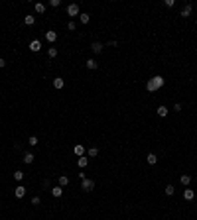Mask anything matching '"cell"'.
Segmentation results:
<instances>
[{"mask_svg":"<svg viewBox=\"0 0 197 220\" xmlns=\"http://www.w3.org/2000/svg\"><path fill=\"white\" fill-rule=\"evenodd\" d=\"M81 189H83V191H85V193H91L93 189H95V181H93V179H83V181H81Z\"/></svg>","mask_w":197,"mask_h":220,"instance_id":"1","label":"cell"},{"mask_svg":"<svg viewBox=\"0 0 197 220\" xmlns=\"http://www.w3.org/2000/svg\"><path fill=\"white\" fill-rule=\"evenodd\" d=\"M150 83L154 84V87H156V89H162V87H164V79H162V75H156V77H152L150 79Z\"/></svg>","mask_w":197,"mask_h":220,"instance_id":"2","label":"cell"},{"mask_svg":"<svg viewBox=\"0 0 197 220\" xmlns=\"http://www.w3.org/2000/svg\"><path fill=\"white\" fill-rule=\"evenodd\" d=\"M39 49H41V41H39V39H32V41H30V51L38 53Z\"/></svg>","mask_w":197,"mask_h":220,"instance_id":"3","label":"cell"},{"mask_svg":"<svg viewBox=\"0 0 197 220\" xmlns=\"http://www.w3.org/2000/svg\"><path fill=\"white\" fill-rule=\"evenodd\" d=\"M67 16H79V6L77 4H69V6H67Z\"/></svg>","mask_w":197,"mask_h":220,"instance_id":"4","label":"cell"},{"mask_svg":"<svg viewBox=\"0 0 197 220\" xmlns=\"http://www.w3.org/2000/svg\"><path fill=\"white\" fill-rule=\"evenodd\" d=\"M14 194H16V199H24V197H26V187L18 185V187L14 189Z\"/></svg>","mask_w":197,"mask_h":220,"instance_id":"5","label":"cell"},{"mask_svg":"<svg viewBox=\"0 0 197 220\" xmlns=\"http://www.w3.org/2000/svg\"><path fill=\"white\" fill-rule=\"evenodd\" d=\"M191 12H193L191 4H185V6L181 8V14H179V16H181V18H189V16H191Z\"/></svg>","mask_w":197,"mask_h":220,"instance_id":"6","label":"cell"},{"mask_svg":"<svg viewBox=\"0 0 197 220\" xmlns=\"http://www.w3.org/2000/svg\"><path fill=\"white\" fill-rule=\"evenodd\" d=\"M91 51L93 53H101L103 51V43H101V41H93L91 43Z\"/></svg>","mask_w":197,"mask_h":220,"instance_id":"7","label":"cell"},{"mask_svg":"<svg viewBox=\"0 0 197 220\" xmlns=\"http://www.w3.org/2000/svg\"><path fill=\"white\" fill-rule=\"evenodd\" d=\"M46 39L49 43H53V41H57V33L53 32V30H49V32H46Z\"/></svg>","mask_w":197,"mask_h":220,"instance_id":"8","label":"cell"},{"mask_svg":"<svg viewBox=\"0 0 197 220\" xmlns=\"http://www.w3.org/2000/svg\"><path fill=\"white\" fill-rule=\"evenodd\" d=\"M183 199H185V201H193V199H195L193 189H185V191H183Z\"/></svg>","mask_w":197,"mask_h":220,"instance_id":"9","label":"cell"},{"mask_svg":"<svg viewBox=\"0 0 197 220\" xmlns=\"http://www.w3.org/2000/svg\"><path fill=\"white\" fill-rule=\"evenodd\" d=\"M77 165H79V167H81V169H85L87 165H89V157L81 155V157H79V159H77Z\"/></svg>","mask_w":197,"mask_h":220,"instance_id":"10","label":"cell"},{"mask_svg":"<svg viewBox=\"0 0 197 220\" xmlns=\"http://www.w3.org/2000/svg\"><path fill=\"white\" fill-rule=\"evenodd\" d=\"M22 159H24V163H28V165H32V163H34V153H32V151H26Z\"/></svg>","mask_w":197,"mask_h":220,"instance_id":"11","label":"cell"},{"mask_svg":"<svg viewBox=\"0 0 197 220\" xmlns=\"http://www.w3.org/2000/svg\"><path fill=\"white\" fill-rule=\"evenodd\" d=\"M156 112H158V116L164 118V116H168V112H170V110H168V106H164V104H162V106H158Z\"/></svg>","mask_w":197,"mask_h":220,"instance_id":"12","label":"cell"},{"mask_svg":"<svg viewBox=\"0 0 197 220\" xmlns=\"http://www.w3.org/2000/svg\"><path fill=\"white\" fill-rule=\"evenodd\" d=\"M73 151H75V155H85V148H83V145H81V143H77V145H75V148H73Z\"/></svg>","mask_w":197,"mask_h":220,"instance_id":"13","label":"cell"},{"mask_svg":"<svg viewBox=\"0 0 197 220\" xmlns=\"http://www.w3.org/2000/svg\"><path fill=\"white\" fill-rule=\"evenodd\" d=\"M146 161L150 163V165H156L158 163V155L156 153H148V155H146Z\"/></svg>","mask_w":197,"mask_h":220,"instance_id":"14","label":"cell"},{"mask_svg":"<svg viewBox=\"0 0 197 220\" xmlns=\"http://www.w3.org/2000/svg\"><path fill=\"white\" fill-rule=\"evenodd\" d=\"M51 194L55 197V199H59V197L63 194V187H59V185H57V187H53L51 189Z\"/></svg>","mask_w":197,"mask_h":220,"instance_id":"15","label":"cell"},{"mask_svg":"<svg viewBox=\"0 0 197 220\" xmlns=\"http://www.w3.org/2000/svg\"><path fill=\"white\" fill-rule=\"evenodd\" d=\"M87 69H91V71H95V69H98V63L95 61V59H87Z\"/></svg>","mask_w":197,"mask_h":220,"instance_id":"16","label":"cell"},{"mask_svg":"<svg viewBox=\"0 0 197 220\" xmlns=\"http://www.w3.org/2000/svg\"><path fill=\"white\" fill-rule=\"evenodd\" d=\"M24 24H26V26H34V24H36V16L28 14L26 18H24Z\"/></svg>","mask_w":197,"mask_h":220,"instance_id":"17","label":"cell"},{"mask_svg":"<svg viewBox=\"0 0 197 220\" xmlns=\"http://www.w3.org/2000/svg\"><path fill=\"white\" fill-rule=\"evenodd\" d=\"M63 84H65V81H63L61 77L53 79V87H55V89H63Z\"/></svg>","mask_w":197,"mask_h":220,"instance_id":"18","label":"cell"},{"mask_svg":"<svg viewBox=\"0 0 197 220\" xmlns=\"http://www.w3.org/2000/svg\"><path fill=\"white\" fill-rule=\"evenodd\" d=\"M69 185V177L67 175H59V187H65Z\"/></svg>","mask_w":197,"mask_h":220,"instance_id":"19","label":"cell"},{"mask_svg":"<svg viewBox=\"0 0 197 220\" xmlns=\"http://www.w3.org/2000/svg\"><path fill=\"white\" fill-rule=\"evenodd\" d=\"M79 20H81V24H89V22H91V16H89V14H79Z\"/></svg>","mask_w":197,"mask_h":220,"instance_id":"20","label":"cell"},{"mask_svg":"<svg viewBox=\"0 0 197 220\" xmlns=\"http://www.w3.org/2000/svg\"><path fill=\"white\" fill-rule=\"evenodd\" d=\"M179 181H181V185L187 187V185L191 183V177H189V175H181V177H179Z\"/></svg>","mask_w":197,"mask_h":220,"instance_id":"21","label":"cell"},{"mask_svg":"<svg viewBox=\"0 0 197 220\" xmlns=\"http://www.w3.org/2000/svg\"><path fill=\"white\" fill-rule=\"evenodd\" d=\"M36 12H38V14H44V12H46V4L38 2V4H36Z\"/></svg>","mask_w":197,"mask_h":220,"instance_id":"22","label":"cell"},{"mask_svg":"<svg viewBox=\"0 0 197 220\" xmlns=\"http://www.w3.org/2000/svg\"><path fill=\"white\" fill-rule=\"evenodd\" d=\"M47 55H49V59H55L57 57V49H55V47H49V49H47Z\"/></svg>","mask_w":197,"mask_h":220,"instance_id":"23","label":"cell"},{"mask_svg":"<svg viewBox=\"0 0 197 220\" xmlns=\"http://www.w3.org/2000/svg\"><path fill=\"white\" fill-rule=\"evenodd\" d=\"M173 193H176V187H173V185H166V194H170L171 197Z\"/></svg>","mask_w":197,"mask_h":220,"instance_id":"24","label":"cell"},{"mask_svg":"<svg viewBox=\"0 0 197 220\" xmlns=\"http://www.w3.org/2000/svg\"><path fill=\"white\" fill-rule=\"evenodd\" d=\"M87 153H89V157H97V155H98V149H97V148H89V151H87Z\"/></svg>","mask_w":197,"mask_h":220,"instance_id":"25","label":"cell"},{"mask_svg":"<svg viewBox=\"0 0 197 220\" xmlns=\"http://www.w3.org/2000/svg\"><path fill=\"white\" fill-rule=\"evenodd\" d=\"M28 143H30L32 148H34V145H38V138H36V136H30V138H28Z\"/></svg>","mask_w":197,"mask_h":220,"instance_id":"26","label":"cell"},{"mask_svg":"<svg viewBox=\"0 0 197 220\" xmlns=\"http://www.w3.org/2000/svg\"><path fill=\"white\" fill-rule=\"evenodd\" d=\"M14 179H16V181H22V179H24V173H22V171H16V173H14Z\"/></svg>","mask_w":197,"mask_h":220,"instance_id":"27","label":"cell"},{"mask_svg":"<svg viewBox=\"0 0 197 220\" xmlns=\"http://www.w3.org/2000/svg\"><path fill=\"white\" fill-rule=\"evenodd\" d=\"M146 89H148V91H150V92H156V91H158V89H156V87H154V84L150 83V81L146 83Z\"/></svg>","mask_w":197,"mask_h":220,"instance_id":"28","label":"cell"},{"mask_svg":"<svg viewBox=\"0 0 197 220\" xmlns=\"http://www.w3.org/2000/svg\"><path fill=\"white\" fill-rule=\"evenodd\" d=\"M30 202H32L34 207H38L39 202H41V199H39V197H32V201H30Z\"/></svg>","mask_w":197,"mask_h":220,"instance_id":"29","label":"cell"},{"mask_svg":"<svg viewBox=\"0 0 197 220\" xmlns=\"http://www.w3.org/2000/svg\"><path fill=\"white\" fill-rule=\"evenodd\" d=\"M59 4H61V0H49V6L51 8H57Z\"/></svg>","mask_w":197,"mask_h":220,"instance_id":"30","label":"cell"},{"mask_svg":"<svg viewBox=\"0 0 197 220\" xmlns=\"http://www.w3.org/2000/svg\"><path fill=\"white\" fill-rule=\"evenodd\" d=\"M75 22H69V24H67V30H69V32H75Z\"/></svg>","mask_w":197,"mask_h":220,"instance_id":"31","label":"cell"},{"mask_svg":"<svg viewBox=\"0 0 197 220\" xmlns=\"http://www.w3.org/2000/svg\"><path fill=\"white\" fill-rule=\"evenodd\" d=\"M164 4H166V6H168V8H171V6H173V4H176V2H173V0H166Z\"/></svg>","mask_w":197,"mask_h":220,"instance_id":"32","label":"cell"},{"mask_svg":"<svg viewBox=\"0 0 197 220\" xmlns=\"http://www.w3.org/2000/svg\"><path fill=\"white\" fill-rule=\"evenodd\" d=\"M173 110H176V112H179V110H181V104L176 102V104H173Z\"/></svg>","mask_w":197,"mask_h":220,"instance_id":"33","label":"cell"},{"mask_svg":"<svg viewBox=\"0 0 197 220\" xmlns=\"http://www.w3.org/2000/svg\"><path fill=\"white\" fill-rule=\"evenodd\" d=\"M6 67V61H4V57H0V69H4Z\"/></svg>","mask_w":197,"mask_h":220,"instance_id":"34","label":"cell"}]
</instances>
